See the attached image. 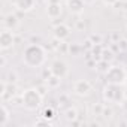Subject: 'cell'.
<instances>
[{
	"mask_svg": "<svg viewBox=\"0 0 127 127\" xmlns=\"http://www.w3.org/2000/svg\"><path fill=\"white\" fill-rule=\"evenodd\" d=\"M3 26H5V29L15 30V29L20 26V20H18V17H17L15 14L9 12V14H6V15L3 17Z\"/></svg>",
	"mask_w": 127,
	"mask_h": 127,
	"instance_id": "7c38bea8",
	"label": "cell"
},
{
	"mask_svg": "<svg viewBox=\"0 0 127 127\" xmlns=\"http://www.w3.org/2000/svg\"><path fill=\"white\" fill-rule=\"evenodd\" d=\"M51 124H52V121L43 118L42 115H40V118H37V120L34 121V126H51Z\"/></svg>",
	"mask_w": 127,
	"mask_h": 127,
	"instance_id": "d6986e66",
	"label": "cell"
},
{
	"mask_svg": "<svg viewBox=\"0 0 127 127\" xmlns=\"http://www.w3.org/2000/svg\"><path fill=\"white\" fill-rule=\"evenodd\" d=\"M17 81H18V75H17L15 72H9L8 78H6V82H14V84H17Z\"/></svg>",
	"mask_w": 127,
	"mask_h": 127,
	"instance_id": "7402d4cb",
	"label": "cell"
},
{
	"mask_svg": "<svg viewBox=\"0 0 127 127\" xmlns=\"http://www.w3.org/2000/svg\"><path fill=\"white\" fill-rule=\"evenodd\" d=\"M120 2H121V3H127V0H120Z\"/></svg>",
	"mask_w": 127,
	"mask_h": 127,
	"instance_id": "83f0119b",
	"label": "cell"
},
{
	"mask_svg": "<svg viewBox=\"0 0 127 127\" xmlns=\"http://www.w3.org/2000/svg\"><path fill=\"white\" fill-rule=\"evenodd\" d=\"M118 48H120V49H127V40L118 42Z\"/></svg>",
	"mask_w": 127,
	"mask_h": 127,
	"instance_id": "484cf974",
	"label": "cell"
},
{
	"mask_svg": "<svg viewBox=\"0 0 127 127\" xmlns=\"http://www.w3.org/2000/svg\"><path fill=\"white\" fill-rule=\"evenodd\" d=\"M49 72H51L52 75H55V76H58V78L63 79V78H64V76L69 73V66H67L66 61H63V60L57 58V60H54V61L51 63Z\"/></svg>",
	"mask_w": 127,
	"mask_h": 127,
	"instance_id": "8992f818",
	"label": "cell"
},
{
	"mask_svg": "<svg viewBox=\"0 0 127 127\" xmlns=\"http://www.w3.org/2000/svg\"><path fill=\"white\" fill-rule=\"evenodd\" d=\"M108 69H109V61H106V60H99V63H97V70L105 73Z\"/></svg>",
	"mask_w": 127,
	"mask_h": 127,
	"instance_id": "ac0fdd59",
	"label": "cell"
},
{
	"mask_svg": "<svg viewBox=\"0 0 127 127\" xmlns=\"http://www.w3.org/2000/svg\"><path fill=\"white\" fill-rule=\"evenodd\" d=\"M15 45V34L14 30L9 29H3V32L0 33V49L2 51H8Z\"/></svg>",
	"mask_w": 127,
	"mask_h": 127,
	"instance_id": "52a82bcc",
	"label": "cell"
},
{
	"mask_svg": "<svg viewBox=\"0 0 127 127\" xmlns=\"http://www.w3.org/2000/svg\"><path fill=\"white\" fill-rule=\"evenodd\" d=\"M90 40H91L94 45H96V43H100V42H102V36H100V34H91V36H90Z\"/></svg>",
	"mask_w": 127,
	"mask_h": 127,
	"instance_id": "603a6c76",
	"label": "cell"
},
{
	"mask_svg": "<svg viewBox=\"0 0 127 127\" xmlns=\"http://www.w3.org/2000/svg\"><path fill=\"white\" fill-rule=\"evenodd\" d=\"M0 127H6L8 126V123H9V120H11V111L8 109V106L3 103L2 105V109H0Z\"/></svg>",
	"mask_w": 127,
	"mask_h": 127,
	"instance_id": "4fadbf2b",
	"label": "cell"
},
{
	"mask_svg": "<svg viewBox=\"0 0 127 127\" xmlns=\"http://www.w3.org/2000/svg\"><path fill=\"white\" fill-rule=\"evenodd\" d=\"M52 34H54L55 39L64 42L66 39L70 37L72 30H70V27H69L67 24H64V23H58V24H55V26L52 27Z\"/></svg>",
	"mask_w": 127,
	"mask_h": 127,
	"instance_id": "ba28073f",
	"label": "cell"
},
{
	"mask_svg": "<svg viewBox=\"0 0 127 127\" xmlns=\"http://www.w3.org/2000/svg\"><path fill=\"white\" fill-rule=\"evenodd\" d=\"M14 6L21 12H30L36 6V0H14Z\"/></svg>",
	"mask_w": 127,
	"mask_h": 127,
	"instance_id": "8fae6325",
	"label": "cell"
},
{
	"mask_svg": "<svg viewBox=\"0 0 127 127\" xmlns=\"http://www.w3.org/2000/svg\"><path fill=\"white\" fill-rule=\"evenodd\" d=\"M45 12L48 15V18L55 20L61 15L63 12V6H61V0H48V5L45 8Z\"/></svg>",
	"mask_w": 127,
	"mask_h": 127,
	"instance_id": "9c48e42d",
	"label": "cell"
},
{
	"mask_svg": "<svg viewBox=\"0 0 127 127\" xmlns=\"http://www.w3.org/2000/svg\"><path fill=\"white\" fill-rule=\"evenodd\" d=\"M112 115H114V111H112L109 106H106V105H105L103 112H102V117H103V118H112Z\"/></svg>",
	"mask_w": 127,
	"mask_h": 127,
	"instance_id": "44dd1931",
	"label": "cell"
},
{
	"mask_svg": "<svg viewBox=\"0 0 127 127\" xmlns=\"http://www.w3.org/2000/svg\"><path fill=\"white\" fill-rule=\"evenodd\" d=\"M103 108H105L103 103H94V105H93V115H96V117H102Z\"/></svg>",
	"mask_w": 127,
	"mask_h": 127,
	"instance_id": "e0dca14e",
	"label": "cell"
},
{
	"mask_svg": "<svg viewBox=\"0 0 127 127\" xmlns=\"http://www.w3.org/2000/svg\"><path fill=\"white\" fill-rule=\"evenodd\" d=\"M66 8L70 14L81 15L85 9V2L84 0H66Z\"/></svg>",
	"mask_w": 127,
	"mask_h": 127,
	"instance_id": "30bf717a",
	"label": "cell"
},
{
	"mask_svg": "<svg viewBox=\"0 0 127 127\" xmlns=\"http://www.w3.org/2000/svg\"><path fill=\"white\" fill-rule=\"evenodd\" d=\"M124 5H126V9H127V3H124Z\"/></svg>",
	"mask_w": 127,
	"mask_h": 127,
	"instance_id": "f546056e",
	"label": "cell"
},
{
	"mask_svg": "<svg viewBox=\"0 0 127 127\" xmlns=\"http://www.w3.org/2000/svg\"><path fill=\"white\" fill-rule=\"evenodd\" d=\"M124 85H127V78H126V82H124Z\"/></svg>",
	"mask_w": 127,
	"mask_h": 127,
	"instance_id": "f1b7e54d",
	"label": "cell"
},
{
	"mask_svg": "<svg viewBox=\"0 0 127 127\" xmlns=\"http://www.w3.org/2000/svg\"><path fill=\"white\" fill-rule=\"evenodd\" d=\"M114 58V54H112V51H106V49H103L102 51V60H106V61H111Z\"/></svg>",
	"mask_w": 127,
	"mask_h": 127,
	"instance_id": "ffe728a7",
	"label": "cell"
},
{
	"mask_svg": "<svg viewBox=\"0 0 127 127\" xmlns=\"http://www.w3.org/2000/svg\"><path fill=\"white\" fill-rule=\"evenodd\" d=\"M42 117L46 118V120H49V121H52V120L55 118V112H54L52 108H45V109L42 111Z\"/></svg>",
	"mask_w": 127,
	"mask_h": 127,
	"instance_id": "2e32d148",
	"label": "cell"
},
{
	"mask_svg": "<svg viewBox=\"0 0 127 127\" xmlns=\"http://www.w3.org/2000/svg\"><path fill=\"white\" fill-rule=\"evenodd\" d=\"M127 78V72L123 66L120 64H114L109 66V69L105 72V79L106 84H115V85H124Z\"/></svg>",
	"mask_w": 127,
	"mask_h": 127,
	"instance_id": "3957f363",
	"label": "cell"
},
{
	"mask_svg": "<svg viewBox=\"0 0 127 127\" xmlns=\"http://www.w3.org/2000/svg\"><path fill=\"white\" fill-rule=\"evenodd\" d=\"M45 84H46L48 88H58L60 84H61V78H58L55 75H51V76H48L45 79Z\"/></svg>",
	"mask_w": 127,
	"mask_h": 127,
	"instance_id": "5bb4252c",
	"label": "cell"
},
{
	"mask_svg": "<svg viewBox=\"0 0 127 127\" xmlns=\"http://www.w3.org/2000/svg\"><path fill=\"white\" fill-rule=\"evenodd\" d=\"M120 106H121V109H123L124 112H127V97H124V99H123V102L120 103Z\"/></svg>",
	"mask_w": 127,
	"mask_h": 127,
	"instance_id": "d4e9b609",
	"label": "cell"
},
{
	"mask_svg": "<svg viewBox=\"0 0 127 127\" xmlns=\"http://www.w3.org/2000/svg\"><path fill=\"white\" fill-rule=\"evenodd\" d=\"M103 2V5H106V6H115L120 0H102Z\"/></svg>",
	"mask_w": 127,
	"mask_h": 127,
	"instance_id": "cb8c5ba5",
	"label": "cell"
},
{
	"mask_svg": "<svg viewBox=\"0 0 127 127\" xmlns=\"http://www.w3.org/2000/svg\"><path fill=\"white\" fill-rule=\"evenodd\" d=\"M124 97H126V94L121 90V85H115V84H106L105 85V88H103V99H105L106 103L120 105Z\"/></svg>",
	"mask_w": 127,
	"mask_h": 127,
	"instance_id": "277c9868",
	"label": "cell"
},
{
	"mask_svg": "<svg viewBox=\"0 0 127 127\" xmlns=\"http://www.w3.org/2000/svg\"><path fill=\"white\" fill-rule=\"evenodd\" d=\"M72 90H73L75 96H78V97H87V96L91 94L93 85H91V82L88 79H78V81L73 82Z\"/></svg>",
	"mask_w": 127,
	"mask_h": 127,
	"instance_id": "5b68a950",
	"label": "cell"
},
{
	"mask_svg": "<svg viewBox=\"0 0 127 127\" xmlns=\"http://www.w3.org/2000/svg\"><path fill=\"white\" fill-rule=\"evenodd\" d=\"M45 60H46V52H45L43 46L39 43L29 45L23 52V63L30 69L40 67L45 63Z\"/></svg>",
	"mask_w": 127,
	"mask_h": 127,
	"instance_id": "6da1fadb",
	"label": "cell"
},
{
	"mask_svg": "<svg viewBox=\"0 0 127 127\" xmlns=\"http://www.w3.org/2000/svg\"><path fill=\"white\" fill-rule=\"evenodd\" d=\"M64 117H66V120H67V121H70V123H75V121L79 118L78 109H76V108H67V109L64 111Z\"/></svg>",
	"mask_w": 127,
	"mask_h": 127,
	"instance_id": "9a60e30c",
	"label": "cell"
},
{
	"mask_svg": "<svg viewBox=\"0 0 127 127\" xmlns=\"http://www.w3.org/2000/svg\"><path fill=\"white\" fill-rule=\"evenodd\" d=\"M85 3H94V0H84Z\"/></svg>",
	"mask_w": 127,
	"mask_h": 127,
	"instance_id": "4316f807",
	"label": "cell"
},
{
	"mask_svg": "<svg viewBox=\"0 0 127 127\" xmlns=\"http://www.w3.org/2000/svg\"><path fill=\"white\" fill-rule=\"evenodd\" d=\"M43 94L39 91V88H27L21 94V105L27 111H37L42 106Z\"/></svg>",
	"mask_w": 127,
	"mask_h": 127,
	"instance_id": "7a4b0ae2",
	"label": "cell"
}]
</instances>
